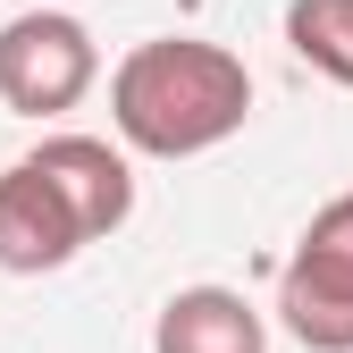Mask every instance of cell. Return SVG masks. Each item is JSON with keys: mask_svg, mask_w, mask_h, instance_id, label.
<instances>
[{"mask_svg": "<svg viewBox=\"0 0 353 353\" xmlns=\"http://www.w3.org/2000/svg\"><path fill=\"white\" fill-rule=\"evenodd\" d=\"M252 118V68L228 42L160 34L110 68V126L143 160H202Z\"/></svg>", "mask_w": 353, "mask_h": 353, "instance_id": "cell-1", "label": "cell"}, {"mask_svg": "<svg viewBox=\"0 0 353 353\" xmlns=\"http://www.w3.org/2000/svg\"><path fill=\"white\" fill-rule=\"evenodd\" d=\"M278 320L303 353H353V194L320 202L278 270Z\"/></svg>", "mask_w": 353, "mask_h": 353, "instance_id": "cell-2", "label": "cell"}, {"mask_svg": "<svg viewBox=\"0 0 353 353\" xmlns=\"http://www.w3.org/2000/svg\"><path fill=\"white\" fill-rule=\"evenodd\" d=\"M101 84V42L76 9H26L0 26V110L59 118Z\"/></svg>", "mask_w": 353, "mask_h": 353, "instance_id": "cell-3", "label": "cell"}, {"mask_svg": "<svg viewBox=\"0 0 353 353\" xmlns=\"http://www.w3.org/2000/svg\"><path fill=\"white\" fill-rule=\"evenodd\" d=\"M26 168L68 202L84 244H101V236H118L126 219H135V168H126V152L110 135H42L26 152Z\"/></svg>", "mask_w": 353, "mask_h": 353, "instance_id": "cell-4", "label": "cell"}, {"mask_svg": "<svg viewBox=\"0 0 353 353\" xmlns=\"http://www.w3.org/2000/svg\"><path fill=\"white\" fill-rule=\"evenodd\" d=\"M84 252V228L68 219V202L42 185L26 160L0 168V270L9 278H51Z\"/></svg>", "mask_w": 353, "mask_h": 353, "instance_id": "cell-5", "label": "cell"}, {"mask_svg": "<svg viewBox=\"0 0 353 353\" xmlns=\"http://www.w3.org/2000/svg\"><path fill=\"white\" fill-rule=\"evenodd\" d=\"M152 353H270V328L236 286H176L152 320Z\"/></svg>", "mask_w": 353, "mask_h": 353, "instance_id": "cell-6", "label": "cell"}, {"mask_svg": "<svg viewBox=\"0 0 353 353\" xmlns=\"http://www.w3.org/2000/svg\"><path fill=\"white\" fill-rule=\"evenodd\" d=\"M286 51L353 93V0H286Z\"/></svg>", "mask_w": 353, "mask_h": 353, "instance_id": "cell-7", "label": "cell"}, {"mask_svg": "<svg viewBox=\"0 0 353 353\" xmlns=\"http://www.w3.org/2000/svg\"><path fill=\"white\" fill-rule=\"evenodd\" d=\"M42 9H76V0H42Z\"/></svg>", "mask_w": 353, "mask_h": 353, "instance_id": "cell-8", "label": "cell"}]
</instances>
